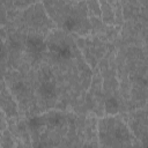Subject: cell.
<instances>
[{
	"instance_id": "2",
	"label": "cell",
	"mask_w": 148,
	"mask_h": 148,
	"mask_svg": "<svg viewBox=\"0 0 148 148\" xmlns=\"http://www.w3.org/2000/svg\"><path fill=\"white\" fill-rule=\"evenodd\" d=\"M98 138L103 146H130L133 136L125 123L117 117L98 121Z\"/></svg>"
},
{
	"instance_id": "3",
	"label": "cell",
	"mask_w": 148,
	"mask_h": 148,
	"mask_svg": "<svg viewBox=\"0 0 148 148\" xmlns=\"http://www.w3.org/2000/svg\"><path fill=\"white\" fill-rule=\"evenodd\" d=\"M7 91H2L0 94V108L3 110V112L8 114H16V104L12 99L9 95L6 94Z\"/></svg>"
},
{
	"instance_id": "1",
	"label": "cell",
	"mask_w": 148,
	"mask_h": 148,
	"mask_svg": "<svg viewBox=\"0 0 148 148\" xmlns=\"http://www.w3.org/2000/svg\"><path fill=\"white\" fill-rule=\"evenodd\" d=\"M45 10L62 29L87 34L90 24L87 16V5L73 0H45Z\"/></svg>"
}]
</instances>
